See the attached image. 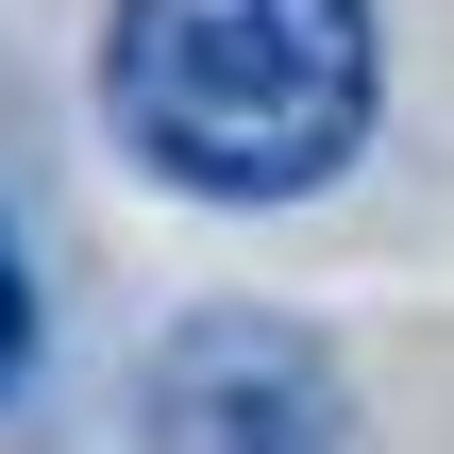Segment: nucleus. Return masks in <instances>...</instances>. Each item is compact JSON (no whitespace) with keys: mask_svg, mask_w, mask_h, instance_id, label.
<instances>
[{"mask_svg":"<svg viewBox=\"0 0 454 454\" xmlns=\"http://www.w3.org/2000/svg\"><path fill=\"white\" fill-rule=\"evenodd\" d=\"M135 421L152 454H337L354 438V404H337V354L303 337V320H185L168 354H152V387H135Z\"/></svg>","mask_w":454,"mask_h":454,"instance_id":"obj_2","label":"nucleus"},{"mask_svg":"<svg viewBox=\"0 0 454 454\" xmlns=\"http://www.w3.org/2000/svg\"><path fill=\"white\" fill-rule=\"evenodd\" d=\"M34 387V253H17V219H0V404Z\"/></svg>","mask_w":454,"mask_h":454,"instance_id":"obj_3","label":"nucleus"},{"mask_svg":"<svg viewBox=\"0 0 454 454\" xmlns=\"http://www.w3.org/2000/svg\"><path fill=\"white\" fill-rule=\"evenodd\" d=\"M371 0H118L101 118L185 202H303L371 152Z\"/></svg>","mask_w":454,"mask_h":454,"instance_id":"obj_1","label":"nucleus"}]
</instances>
